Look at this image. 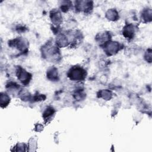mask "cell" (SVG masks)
<instances>
[{
    "label": "cell",
    "instance_id": "1",
    "mask_svg": "<svg viewBox=\"0 0 152 152\" xmlns=\"http://www.w3.org/2000/svg\"><path fill=\"white\" fill-rule=\"evenodd\" d=\"M68 77L72 80H82L86 77V71L80 67L74 66L69 71Z\"/></svg>",
    "mask_w": 152,
    "mask_h": 152
},
{
    "label": "cell",
    "instance_id": "2",
    "mask_svg": "<svg viewBox=\"0 0 152 152\" xmlns=\"http://www.w3.org/2000/svg\"><path fill=\"white\" fill-rule=\"evenodd\" d=\"M17 77L20 81L23 84L26 85L29 83L30 80L31 78V75L28 72H26L22 68L18 67V69L17 71Z\"/></svg>",
    "mask_w": 152,
    "mask_h": 152
},
{
    "label": "cell",
    "instance_id": "3",
    "mask_svg": "<svg viewBox=\"0 0 152 152\" xmlns=\"http://www.w3.org/2000/svg\"><path fill=\"white\" fill-rule=\"evenodd\" d=\"M106 52L108 53L109 55H112L115 52H116L118 50V48L119 45L116 42H109V43H106Z\"/></svg>",
    "mask_w": 152,
    "mask_h": 152
},
{
    "label": "cell",
    "instance_id": "4",
    "mask_svg": "<svg viewBox=\"0 0 152 152\" xmlns=\"http://www.w3.org/2000/svg\"><path fill=\"white\" fill-rule=\"evenodd\" d=\"M134 34V30L132 26L128 25L124 27V31H123V34L126 37H129L131 39L133 37Z\"/></svg>",
    "mask_w": 152,
    "mask_h": 152
},
{
    "label": "cell",
    "instance_id": "5",
    "mask_svg": "<svg viewBox=\"0 0 152 152\" xmlns=\"http://www.w3.org/2000/svg\"><path fill=\"white\" fill-rule=\"evenodd\" d=\"M57 69L52 68L47 72V77L52 80H58V72Z\"/></svg>",
    "mask_w": 152,
    "mask_h": 152
},
{
    "label": "cell",
    "instance_id": "6",
    "mask_svg": "<svg viewBox=\"0 0 152 152\" xmlns=\"http://www.w3.org/2000/svg\"><path fill=\"white\" fill-rule=\"evenodd\" d=\"M54 113H55L54 109L52 107H49L47 108L46 110L44 112L43 116V118L45 120L46 119H49V118H52V115H53Z\"/></svg>",
    "mask_w": 152,
    "mask_h": 152
}]
</instances>
